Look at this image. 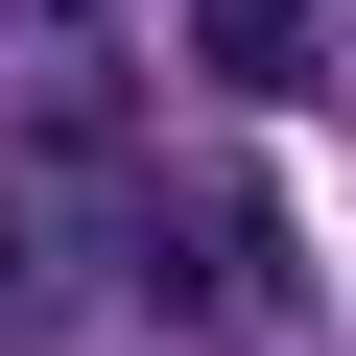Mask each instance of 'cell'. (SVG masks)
I'll use <instances>...</instances> for the list:
<instances>
[{
	"label": "cell",
	"instance_id": "6da1fadb",
	"mask_svg": "<svg viewBox=\"0 0 356 356\" xmlns=\"http://www.w3.org/2000/svg\"><path fill=\"white\" fill-rule=\"evenodd\" d=\"M143 285H166V309H238V332H309V238H285L261 166H191L166 238H143Z\"/></svg>",
	"mask_w": 356,
	"mask_h": 356
},
{
	"label": "cell",
	"instance_id": "7a4b0ae2",
	"mask_svg": "<svg viewBox=\"0 0 356 356\" xmlns=\"http://www.w3.org/2000/svg\"><path fill=\"white\" fill-rule=\"evenodd\" d=\"M166 24H191L214 95H309V72H332V0H166Z\"/></svg>",
	"mask_w": 356,
	"mask_h": 356
}]
</instances>
